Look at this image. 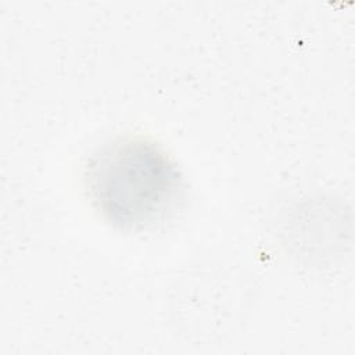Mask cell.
I'll use <instances>...</instances> for the list:
<instances>
[{"instance_id": "obj_1", "label": "cell", "mask_w": 355, "mask_h": 355, "mask_svg": "<svg viewBox=\"0 0 355 355\" xmlns=\"http://www.w3.org/2000/svg\"><path fill=\"white\" fill-rule=\"evenodd\" d=\"M86 189L100 214L122 229H144L173 211L182 180L155 143L125 137L98 148L86 165Z\"/></svg>"}]
</instances>
